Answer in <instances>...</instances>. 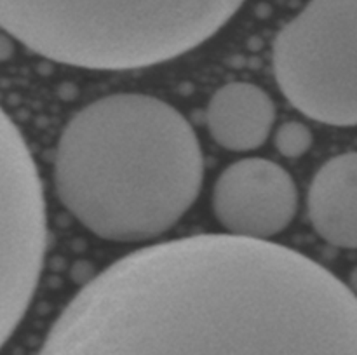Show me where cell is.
<instances>
[{
    "label": "cell",
    "mask_w": 357,
    "mask_h": 355,
    "mask_svg": "<svg viewBox=\"0 0 357 355\" xmlns=\"http://www.w3.org/2000/svg\"><path fill=\"white\" fill-rule=\"evenodd\" d=\"M38 355H357V294L271 240L181 237L91 278Z\"/></svg>",
    "instance_id": "6da1fadb"
},
{
    "label": "cell",
    "mask_w": 357,
    "mask_h": 355,
    "mask_svg": "<svg viewBox=\"0 0 357 355\" xmlns=\"http://www.w3.org/2000/svg\"><path fill=\"white\" fill-rule=\"evenodd\" d=\"M204 157L187 118L149 94H112L77 111L54 153L63 207L96 237L145 242L195 204Z\"/></svg>",
    "instance_id": "7a4b0ae2"
},
{
    "label": "cell",
    "mask_w": 357,
    "mask_h": 355,
    "mask_svg": "<svg viewBox=\"0 0 357 355\" xmlns=\"http://www.w3.org/2000/svg\"><path fill=\"white\" fill-rule=\"evenodd\" d=\"M246 0H0V28L37 54L87 70H135L192 51Z\"/></svg>",
    "instance_id": "3957f363"
},
{
    "label": "cell",
    "mask_w": 357,
    "mask_h": 355,
    "mask_svg": "<svg viewBox=\"0 0 357 355\" xmlns=\"http://www.w3.org/2000/svg\"><path fill=\"white\" fill-rule=\"evenodd\" d=\"M272 65L305 117L357 125V0H310L275 37Z\"/></svg>",
    "instance_id": "277c9868"
},
{
    "label": "cell",
    "mask_w": 357,
    "mask_h": 355,
    "mask_svg": "<svg viewBox=\"0 0 357 355\" xmlns=\"http://www.w3.org/2000/svg\"><path fill=\"white\" fill-rule=\"evenodd\" d=\"M47 246L45 198L30 148L0 108V348L23 320Z\"/></svg>",
    "instance_id": "5b68a950"
},
{
    "label": "cell",
    "mask_w": 357,
    "mask_h": 355,
    "mask_svg": "<svg viewBox=\"0 0 357 355\" xmlns=\"http://www.w3.org/2000/svg\"><path fill=\"white\" fill-rule=\"evenodd\" d=\"M211 205L229 235L271 240L295 219L298 188L282 166L248 157L227 166L216 178Z\"/></svg>",
    "instance_id": "8992f818"
},
{
    "label": "cell",
    "mask_w": 357,
    "mask_h": 355,
    "mask_svg": "<svg viewBox=\"0 0 357 355\" xmlns=\"http://www.w3.org/2000/svg\"><path fill=\"white\" fill-rule=\"evenodd\" d=\"M275 122V104L261 87L230 82L220 87L206 108L209 134L222 148L250 152L264 145Z\"/></svg>",
    "instance_id": "52a82bcc"
},
{
    "label": "cell",
    "mask_w": 357,
    "mask_h": 355,
    "mask_svg": "<svg viewBox=\"0 0 357 355\" xmlns=\"http://www.w3.org/2000/svg\"><path fill=\"white\" fill-rule=\"evenodd\" d=\"M314 230L328 244L357 249V152L321 166L307 195Z\"/></svg>",
    "instance_id": "ba28073f"
},
{
    "label": "cell",
    "mask_w": 357,
    "mask_h": 355,
    "mask_svg": "<svg viewBox=\"0 0 357 355\" xmlns=\"http://www.w3.org/2000/svg\"><path fill=\"white\" fill-rule=\"evenodd\" d=\"M312 145V132L300 122H284L275 132V146L279 152L289 159H296L307 153Z\"/></svg>",
    "instance_id": "9c48e42d"
},
{
    "label": "cell",
    "mask_w": 357,
    "mask_h": 355,
    "mask_svg": "<svg viewBox=\"0 0 357 355\" xmlns=\"http://www.w3.org/2000/svg\"><path fill=\"white\" fill-rule=\"evenodd\" d=\"M351 289L354 294H357V268L352 271V275H351Z\"/></svg>",
    "instance_id": "30bf717a"
}]
</instances>
